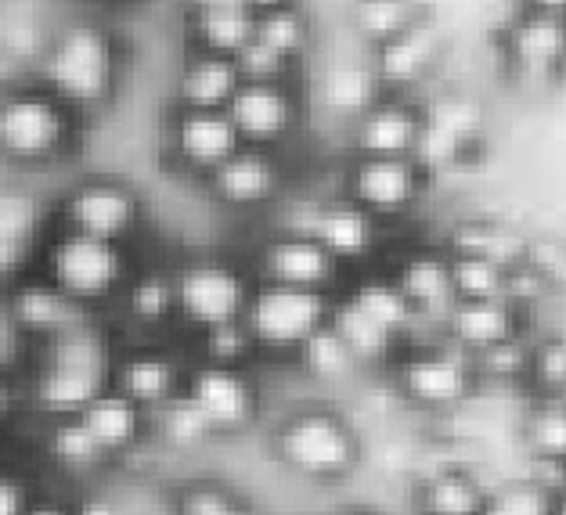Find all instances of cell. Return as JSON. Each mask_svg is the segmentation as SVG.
I'll return each instance as SVG.
<instances>
[{
	"mask_svg": "<svg viewBox=\"0 0 566 515\" xmlns=\"http://www.w3.org/2000/svg\"><path fill=\"white\" fill-rule=\"evenodd\" d=\"M119 336L102 314L73 325L62 336L30 350V365L19 375L22 408L36 422L76 419L87 403L113 386V360L119 354Z\"/></svg>",
	"mask_w": 566,
	"mask_h": 515,
	"instance_id": "cell-1",
	"label": "cell"
},
{
	"mask_svg": "<svg viewBox=\"0 0 566 515\" xmlns=\"http://www.w3.org/2000/svg\"><path fill=\"white\" fill-rule=\"evenodd\" d=\"M123 69H127V51L113 25L102 15H69L48 30L30 76L91 119V113L113 105Z\"/></svg>",
	"mask_w": 566,
	"mask_h": 515,
	"instance_id": "cell-2",
	"label": "cell"
},
{
	"mask_svg": "<svg viewBox=\"0 0 566 515\" xmlns=\"http://www.w3.org/2000/svg\"><path fill=\"white\" fill-rule=\"evenodd\" d=\"M33 267L51 277L84 311L113 317L123 288H127L137 267V253L134 245L91 239V234L51 224L36 242Z\"/></svg>",
	"mask_w": 566,
	"mask_h": 515,
	"instance_id": "cell-3",
	"label": "cell"
},
{
	"mask_svg": "<svg viewBox=\"0 0 566 515\" xmlns=\"http://www.w3.org/2000/svg\"><path fill=\"white\" fill-rule=\"evenodd\" d=\"M87 119L30 73L0 87V159L11 166H54L84 141Z\"/></svg>",
	"mask_w": 566,
	"mask_h": 515,
	"instance_id": "cell-4",
	"label": "cell"
},
{
	"mask_svg": "<svg viewBox=\"0 0 566 515\" xmlns=\"http://www.w3.org/2000/svg\"><path fill=\"white\" fill-rule=\"evenodd\" d=\"M256 288V274L245 260L217 253H185L174 260V292H177V328L185 336H199L206 328L242 322L245 306Z\"/></svg>",
	"mask_w": 566,
	"mask_h": 515,
	"instance_id": "cell-5",
	"label": "cell"
},
{
	"mask_svg": "<svg viewBox=\"0 0 566 515\" xmlns=\"http://www.w3.org/2000/svg\"><path fill=\"white\" fill-rule=\"evenodd\" d=\"M279 465L307 483H339L361 465V437L336 408H296L271 437Z\"/></svg>",
	"mask_w": 566,
	"mask_h": 515,
	"instance_id": "cell-6",
	"label": "cell"
},
{
	"mask_svg": "<svg viewBox=\"0 0 566 515\" xmlns=\"http://www.w3.org/2000/svg\"><path fill=\"white\" fill-rule=\"evenodd\" d=\"M148 220L142 188L116 174H87L65 185L51 206V224L91 234V239L134 245Z\"/></svg>",
	"mask_w": 566,
	"mask_h": 515,
	"instance_id": "cell-7",
	"label": "cell"
},
{
	"mask_svg": "<svg viewBox=\"0 0 566 515\" xmlns=\"http://www.w3.org/2000/svg\"><path fill=\"white\" fill-rule=\"evenodd\" d=\"M333 299H336V292L256 282L250 306H245V317H242L256 343V354L293 360L300 354V346L307 343L317 328L328 325Z\"/></svg>",
	"mask_w": 566,
	"mask_h": 515,
	"instance_id": "cell-8",
	"label": "cell"
},
{
	"mask_svg": "<svg viewBox=\"0 0 566 515\" xmlns=\"http://www.w3.org/2000/svg\"><path fill=\"white\" fill-rule=\"evenodd\" d=\"M394 360V386L405 403L419 411H454L473 397V357L454 343H408Z\"/></svg>",
	"mask_w": 566,
	"mask_h": 515,
	"instance_id": "cell-9",
	"label": "cell"
},
{
	"mask_svg": "<svg viewBox=\"0 0 566 515\" xmlns=\"http://www.w3.org/2000/svg\"><path fill=\"white\" fill-rule=\"evenodd\" d=\"M185 393L199 403L220 440L250 433L264 414V389H260L256 368L210 365V360L188 357Z\"/></svg>",
	"mask_w": 566,
	"mask_h": 515,
	"instance_id": "cell-10",
	"label": "cell"
},
{
	"mask_svg": "<svg viewBox=\"0 0 566 515\" xmlns=\"http://www.w3.org/2000/svg\"><path fill=\"white\" fill-rule=\"evenodd\" d=\"M217 206L239 213L271 210L285 195V159L282 148L239 145L217 170L202 180Z\"/></svg>",
	"mask_w": 566,
	"mask_h": 515,
	"instance_id": "cell-11",
	"label": "cell"
},
{
	"mask_svg": "<svg viewBox=\"0 0 566 515\" xmlns=\"http://www.w3.org/2000/svg\"><path fill=\"white\" fill-rule=\"evenodd\" d=\"M250 267L256 274V282L322 288V292H339V277H343L336 256L311 231H296L282 224L264 234Z\"/></svg>",
	"mask_w": 566,
	"mask_h": 515,
	"instance_id": "cell-12",
	"label": "cell"
},
{
	"mask_svg": "<svg viewBox=\"0 0 566 515\" xmlns=\"http://www.w3.org/2000/svg\"><path fill=\"white\" fill-rule=\"evenodd\" d=\"M0 303H4V317L11 332H15L30 350L54 336H62V332H69L73 325L87 322V317H94L80 303L69 299L65 292L36 267L0 292Z\"/></svg>",
	"mask_w": 566,
	"mask_h": 515,
	"instance_id": "cell-13",
	"label": "cell"
},
{
	"mask_svg": "<svg viewBox=\"0 0 566 515\" xmlns=\"http://www.w3.org/2000/svg\"><path fill=\"white\" fill-rule=\"evenodd\" d=\"M228 116L245 145L285 148L300 127L303 102L293 80H242L228 102Z\"/></svg>",
	"mask_w": 566,
	"mask_h": 515,
	"instance_id": "cell-14",
	"label": "cell"
},
{
	"mask_svg": "<svg viewBox=\"0 0 566 515\" xmlns=\"http://www.w3.org/2000/svg\"><path fill=\"white\" fill-rule=\"evenodd\" d=\"M426 170L411 156H354L343 195L376 220H397L419 202Z\"/></svg>",
	"mask_w": 566,
	"mask_h": 515,
	"instance_id": "cell-15",
	"label": "cell"
},
{
	"mask_svg": "<svg viewBox=\"0 0 566 515\" xmlns=\"http://www.w3.org/2000/svg\"><path fill=\"white\" fill-rule=\"evenodd\" d=\"M188 357L167 339H123L113 360V386L145 411L163 408L185 389Z\"/></svg>",
	"mask_w": 566,
	"mask_h": 515,
	"instance_id": "cell-16",
	"label": "cell"
},
{
	"mask_svg": "<svg viewBox=\"0 0 566 515\" xmlns=\"http://www.w3.org/2000/svg\"><path fill=\"white\" fill-rule=\"evenodd\" d=\"M242 145L239 127L228 116V108H181L174 105L167 148L174 162L191 177L206 180L234 148Z\"/></svg>",
	"mask_w": 566,
	"mask_h": 515,
	"instance_id": "cell-17",
	"label": "cell"
},
{
	"mask_svg": "<svg viewBox=\"0 0 566 515\" xmlns=\"http://www.w3.org/2000/svg\"><path fill=\"white\" fill-rule=\"evenodd\" d=\"M379 228H382V220H376L357 202H350L347 195L311 202L307 210H303L300 224H296V231H311L314 239L336 256L339 267L365 263L371 253H376L379 239H382Z\"/></svg>",
	"mask_w": 566,
	"mask_h": 515,
	"instance_id": "cell-18",
	"label": "cell"
},
{
	"mask_svg": "<svg viewBox=\"0 0 566 515\" xmlns=\"http://www.w3.org/2000/svg\"><path fill=\"white\" fill-rule=\"evenodd\" d=\"M113 314H123V328L134 332V339H167L177 328L174 263L137 260Z\"/></svg>",
	"mask_w": 566,
	"mask_h": 515,
	"instance_id": "cell-19",
	"label": "cell"
},
{
	"mask_svg": "<svg viewBox=\"0 0 566 515\" xmlns=\"http://www.w3.org/2000/svg\"><path fill=\"white\" fill-rule=\"evenodd\" d=\"M87 425V433L102 448L108 462H127L130 454H137L151 443V411H145L142 403H134L127 393H119L116 386L102 389L84 411L76 414Z\"/></svg>",
	"mask_w": 566,
	"mask_h": 515,
	"instance_id": "cell-20",
	"label": "cell"
},
{
	"mask_svg": "<svg viewBox=\"0 0 566 515\" xmlns=\"http://www.w3.org/2000/svg\"><path fill=\"white\" fill-rule=\"evenodd\" d=\"M422 130V108L397 94H379L354 116V156H411Z\"/></svg>",
	"mask_w": 566,
	"mask_h": 515,
	"instance_id": "cell-21",
	"label": "cell"
},
{
	"mask_svg": "<svg viewBox=\"0 0 566 515\" xmlns=\"http://www.w3.org/2000/svg\"><path fill=\"white\" fill-rule=\"evenodd\" d=\"M390 277L408 296V303L416 306L419 325H433L444 332L448 314L459 303L451 285V256L437 253V249H419V253H408L400 260L390 271Z\"/></svg>",
	"mask_w": 566,
	"mask_h": 515,
	"instance_id": "cell-22",
	"label": "cell"
},
{
	"mask_svg": "<svg viewBox=\"0 0 566 515\" xmlns=\"http://www.w3.org/2000/svg\"><path fill=\"white\" fill-rule=\"evenodd\" d=\"M181 25L188 51L234 59L256 36V11L242 0H199V4H181Z\"/></svg>",
	"mask_w": 566,
	"mask_h": 515,
	"instance_id": "cell-23",
	"label": "cell"
},
{
	"mask_svg": "<svg viewBox=\"0 0 566 515\" xmlns=\"http://www.w3.org/2000/svg\"><path fill=\"white\" fill-rule=\"evenodd\" d=\"M440 59V30L430 15H419L408 30H400L386 44L371 48V69L382 87H411L419 83Z\"/></svg>",
	"mask_w": 566,
	"mask_h": 515,
	"instance_id": "cell-24",
	"label": "cell"
},
{
	"mask_svg": "<svg viewBox=\"0 0 566 515\" xmlns=\"http://www.w3.org/2000/svg\"><path fill=\"white\" fill-rule=\"evenodd\" d=\"M509 59L523 80H548L566 62V19L523 11L509 30Z\"/></svg>",
	"mask_w": 566,
	"mask_h": 515,
	"instance_id": "cell-25",
	"label": "cell"
},
{
	"mask_svg": "<svg viewBox=\"0 0 566 515\" xmlns=\"http://www.w3.org/2000/svg\"><path fill=\"white\" fill-rule=\"evenodd\" d=\"M242 73L231 54L185 51L174 73V105L181 108H228Z\"/></svg>",
	"mask_w": 566,
	"mask_h": 515,
	"instance_id": "cell-26",
	"label": "cell"
},
{
	"mask_svg": "<svg viewBox=\"0 0 566 515\" xmlns=\"http://www.w3.org/2000/svg\"><path fill=\"white\" fill-rule=\"evenodd\" d=\"M40 462L69 483H91L113 465L80 419L40 422Z\"/></svg>",
	"mask_w": 566,
	"mask_h": 515,
	"instance_id": "cell-27",
	"label": "cell"
},
{
	"mask_svg": "<svg viewBox=\"0 0 566 515\" xmlns=\"http://www.w3.org/2000/svg\"><path fill=\"white\" fill-rule=\"evenodd\" d=\"M516 336H520V311L505 299L454 303V311L444 322V339L465 350L469 357Z\"/></svg>",
	"mask_w": 566,
	"mask_h": 515,
	"instance_id": "cell-28",
	"label": "cell"
},
{
	"mask_svg": "<svg viewBox=\"0 0 566 515\" xmlns=\"http://www.w3.org/2000/svg\"><path fill=\"white\" fill-rule=\"evenodd\" d=\"M328 325H333L336 336L350 346V354H354L357 365H361V371L390 368L397 360V354L405 350V343H400L394 332H386L379 322H371L361 306H354L347 296H343V292H336Z\"/></svg>",
	"mask_w": 566,
	"mask_h": 515,
	"instance_id": "cell-29",
	"label": "cell"
},
{
	"mask_svg": "<svg viewBox=\"0 0 566 515\" xmlns=\"http://www.w3.org/2000/svg\"><path fill=\"white\" fill-rule=\"evenodd\" d=\"M343 296H347L354 306H361L371 322H379L386 332H394V336L405 346L416 339L419 314H416V306L408 303L405 292L397 288V282H394L390 274H365V277H357L354 288H343Z\"/></svg>",
	"mask_w": 566,
	"mask_h": 515,
	"instance_id": "cell-30",
	"label": "cell"
},
{
	"mask_svg": "<svg viewBox=\"0 0 566 515\" xmlns=\"http://www.w3.org/2000/svg\"><path fill=\"white\" fill-rule=\"evenodd\" d=\"M217 429L202 414V408L191 400L185 389L174 400H167L163 408L151 411V443H163L167 451L191 454L217 443Z\"/></svg>",
	"mask_w": 566,
	"mask_h": 515,
	"instance_id": "cell-31",
	"label": "cell"
},
{
	"mask_svg": "<svg viewBox=\"0 0 566 515\" xmlns=\"http://www.w3.org/2000/svg\"><path fill=\"white\" fill-rule=\"evenodd\" d=\"M379 76L371 62H354V59H343L333 62L317 80V97H322L325 108H333L339 116H361L365 108L379 97Z\"/></svg>",
	"mask_w": 566,
	"mask_h": 515,
	"instance_id": "cell-32",
	"label": "cell"
},
{
	"mask_svg": "<svg viewBox=\"0 0 566 515\" xmlns=\"http://www.w3.org/2000/svg\"><path fill=\"white\" fill-rule=\"evenodd\" d=\"M531 242L520 231L505 224H488V220H465L451 231V256H483L499 263L502 271L527 263Z\"/></svg>",
	"mask_w": 566,
	"mask_h": 515,
	"instance_id": "cell-33",
	"label": "cell"
},
{
	"mask_svg": "<svg viewBox=\"0 0 566 515\" xmlns=\"http://www.w3.org/2000/svg\"><path fill=\"white\" fill-rule=\"evenodd\" d=\"M488 491L462 469H440L419 486V515H480Z\"/></svg>",
	"mask_w": 566,
	"mask_h": 515,
	"instance_id": "cell-34",
	"label": "cell"
},
{
	"mask_svg": "<svg viewBox=\"0 0 566 515\" xmlns=\"http://www.w3.org/2000/svg\"><path fill=\"white\" fill-rule=\"evenodd\" d=\"M293 365L307 375L311 382H322V386H343V382H350L354 375H361V365L354 360L350 346L336 336L333 325L317 328L314 336L300 346Z\"/></svg>",
	"mask_w": 566,
	"mask_h": 515,
	"instance_id": "cell-35",
	"label": "cell"
},
{
	"mask_svg": "<svg viewBox=\"0 0 566 515\" xmlns=\"http://www.w3.org/2000/svg\"><path fill=\"white\" fill-rule=\"evenodd\" d=\"M51 228V206L19 180H0V239L36 245Z\"/></svg>",
	"mask_w": 566,
	"mask_h": 515,
	"instance_id": "cell-36",
	"label": "cell"
},
{
	"mask_svg": "<svg viewBox=\"0 0 566 515\" xmlns=\"http://www.w3.org/2000/svg\"><path fill=\"white\" fill-rule=\"evenodd\" d=\"M170 515H260L239 486L224 480H188L170 501Z\"/></svg>",
	"mask_w": 566,
	"mask_h": 515,
	"instance_id": "cell-37",
	"label": "cell"
},
{
	"mask_svg": "<svg viewBox=\"0 0 566 515\" xmlns=\"http://www.w3.org/2000/svg\"><path fill=\"white\" fill-rule=\"evenodd\" d=\"M422 15L416 0H354L350 4V22L354 33L365 40L368 48L386 44L400 30H408L411 22Z\"/></svg>",
	"mask_w": 566,
	"mask_h": 515,
	"instance_id": "cell-38",
	"label": "cell"
},
{
	"mask_svg": "<svg viewBox=\"0 0 566 515\" xmlns=\"http://www.w3.org/2000/svg\"><path fill=\"white\" fill-rule=\"evenodd\" d=\"M256 40H264L268 48H274L279 54H285L289 62H300L303 54L311 51V19L296 0L293 4H279V8H268L256 15Z\"/></svg>",
	"mask_w": 566,
	"mask_h": 515,
	"instance_id": "cell-39",
	"label": "cell"
},
{
	"mask_svg": "<svg viewBox=\"0 0 566 515\" xmlns=\"http://www.w3.org/2000/svg\"><path fill=\"white\" fill-rule=\"evenodd\" d=\"M191 339V360H210V365H231V368H256V343L250 336L245 322H231V325H217L206 328Z\"/></svg>",
	"mask_w": 566,
	"mask_h": 515,
	"instance_id": "cell-40",
	"label": "cell"
},
{
	"mask_svg": "<svg viewBox=\"0 0 566 515\" xmlns=\"http://www.w3.org/2000/svg\"><path fill=\"white\" fill-rule=\"evenodd\" d=\"M523 440L534 458L566 462V397H542L527 411Z\"/></svg>",
	"mask_w": 566,
	"mask_h": 515,
	"instance_id": "cell-41",
	"label": "cell"
},
{
	"mask_svg": "<svg viewBox=\"0 0 566 515\" xmlns=\"http://www.w3.org/2000/svg\"><path fill=\"white\" fill-rule=\"evenodd\" d=\"M422 119L430 123V127L444 130L465 148L469 141H476L483 130V105L469 94H440L422 108Z\"/></svg>",
	"mask_w": 566,
	"mask_h": 515,
	"instance_id": "cell-42",
	"label": "cell"
},
{
	"mask_svg": "<svg viewBox=\"0 0 566 515\" xmlns=\"http://www.w3.org/2000/svg\"><path fill=\"white\" fill-rule=\"evenodd\" d=\"M451 285L459 303L505 299V271L483 256H451Z\"/></svg>",
	"mask_w": 566,
	"mask_h": 515,
	"instance_id": "cell-43",
	"label": "cell"
},
{
	"mask_svg": "<svg viewBox=\"0 0 566 515\" xmlns=\"http://www.w3.org/2000/svg\"><path fill=\"white\" fill-rule=\"evenodd\" d=\"M531 371V346H523L520 336L491 346V350H480L473 354V375L476 382L488 379V382H523Z\"/></svg>",
	"mask_w": 566,
	"mask_h": 515,
	"instance_id": "cell-44",
	"label": "cell"
},
{
	"mask_svg": "<svg viewBox=\"0 0 566 515\" xmlns=\"http://www.w3.org/2000/svg\"><path fill=\"white\" fill-rule=\"evenodd\" d=\"M480 515H552V494L523 476L499 486V491H488Z\"/></svg>",
	"mask_w": 566,
	"mask_h": 515,
	"instance_id": "cell-45",
	"label": "cell"
},
{
	"mask_svg": "<svg viewBox=\"0 0 566 515\" xmlns=\"http://www.w3.org/2000/svg\"><path fill=\"white\" fill-rule=\"evenodd\" d=\"M527 379L542 389L545 397H563L566 393V343L545 339V343L531 346Z\"/></svg>",
	"mask_w": 566,
	"mask_h": 515,
	"instance_id": "cell-46",
	"label": "cell"
},
{
	"mask_svg": "<svg viewBox=\"0 0 566 515\" xmlns=\"http://www.w3.org/2000/svg\"><path fill=\"white\" fill-rule=\"evenodd\" d=\"M234 65H239L242 80H293L296 62H289L285 54L268 48L264 40H250L239 54H234Z\"/></svg>",
	"mask_w": 566,
	"mask_h": 515,
	"instance_id": "cell-47",
	"label": "cell"
},
{
	"mask_svg": "<svg viewBox=\"0 0 566 515\" xmlns=\"http://www.w3.org/2000/svg\"><path fill=\"white\" fill-rule=\"evenodd\" d=\"M40 483L25 476L19 465L0 462V515H25L33 505Z\"/></svg>",
	"mask_w": 566,
	"mask_h": 515,
	"instance_id": "cell-48",
	"label": "cell"
},
{
	"mask_svg": "<svg viewBox=\"0 0 566 515\" xmlns=\"http://www.w3.org/2000/svg\"><path fill=\"white\" fill-rule=\"evenodd\" d=\"M552 292V285L545 282V274L534 267V263H516V267L505 271V303L520 306H534L542 303Z\"/></svg>",
	"mask_w": 566,
	"mask_h": 515,
	"instance_id": "cell-49",
	"label": "cell"
},
{
	"mask_svg": "<svg viewBox=\"0 0 566 515\" xmlns=\"http://www.w3.org/2000/svg\"><path fill=\"white\" fill-rule=\"evenodd\" d=\"M33 260H36V245L0 239V292H4L11 282H19L22 274H30Z\"/></svg>",
	"mask_w": 566,
	"mask_h": 515,
	"instance_id": "cell-50",
	"label": "cell"
},
{
	"mask_svg": "<svg viewBox=\"0 0 566 515\" xmlns=\"http://www.w3.org/2000/svg\"><path fill=\"white\" fill-rule=\"evenodd\" d=\"M73 508H76V515H134L113 491H102V486H84V491H76Z\"/></svg>",
	"mask_w": 566,
	"mask_h": 515,
	"instance_id": "cell-51",
	"label": "cell"
},
{
	"mask_svg": "<svg viewBox=\"0 0 566 515\" xmlns=\"http://www.w3.org/2000/svg\"><path fill=\"white\" fill-rule=\"evenodd\" d=\"M25 408H22V382L19 375L11 379L8 371H0V429H4L11 419H19Z\"/></svg>",
	"mask_w": 566,
	"mask_h": 515,
	"instance_id": "cell-52",
	"label": "cell"
},
{
	"mask_svg": "<svg viewBox=\"0 0 566 515\" xmlns=\"http://www.w3.org/2000/svg\"><path fill=\"white\" fill-rule=\"evenodd\" d=\"M25 515H76L73 508V494H59V491H44L40 486L36 497H33V505Z\"/></svg>",
	"mask_w": 566,
	"mask_h": 515,
	"instance_id": "cell-53",
	"label": "cell"
},
{
	"mask_svg": "<svg viewBox=\"0 0 566 515\" xmlns=\"http://www.w3.org/2000/svg\"><path fill=\"white\" fill-rule=\"evenodd\" d=\"M534 11H545V15H563L566 19V0H531Z\"/></svg>",
	"mask_w": 566,
	"mask_h": 515,
	"instance_id": "cell-54",
	"label": "cell"
},
{
	"mask_svg": "<svg viewBox=\"0 0 566 515\" xmlns=\"http://www.w3.org/2000/svg\"><path fill=\"white\" fill-rule=\"evenodd\" d=\"M242 4H250L256 15L260 11H268V8H279V4H293V0H242Z\"/></svg>",
	"mask_w": 566,
	"mask_h": 515,
	"instance_id": "cell-55",
	"label": "cell"
},
{
	"mask_svg": "<svg viewBox=\"0 0 566 515\" xmlns=\"http://www.w3.org/2000/svg\"><path fill=\"white\" fill-rule=\"evenodd\" d=\"M552 515H566V491L552 497Z\"/></svg>",
	"mask_w": 566,
	"mask_h": 515,
	"instance_id": "cell-56",
	"label": "cell"
},
{
	"mask_svg": "<svg viewBox=\"0 0 566 515\" xmlns=\"http://www.w3.org/2000/svg\"><path fill=\"white\" fill-rule=\"evenodd\" d=\"M333 515H371V512H361V508H347V512H333Z\"/></svg>",
	"mask_w": 566,
	"mask_h": 515,
	"instance_id": "cell-57",
	"label": "cell"
}]
</instances>
